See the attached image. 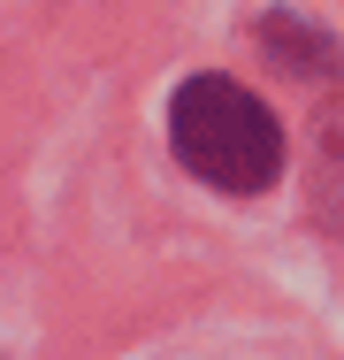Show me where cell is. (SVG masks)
<instances>
[{"mask_svg": "<svg viewBox=\"0 0 344 360\" xmlns=\"http://www.w3.org/2000/svg\"><path fill=\"white\" fill-rule=\"evenodd\" d=\"M168 139L176 161L206 176L214 192H268L283 176V131L275 115L230 77H192L168 108Z\"/></svg>", "mask_w": 344, "mask_h": 360, "instance_id": "cell-1", "label": "cell"}]
</instances>
